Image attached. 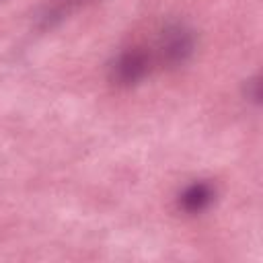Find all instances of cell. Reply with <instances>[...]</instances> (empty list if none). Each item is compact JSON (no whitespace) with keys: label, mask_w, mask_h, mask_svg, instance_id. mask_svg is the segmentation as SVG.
<instances>
[{"label":"cell","mask_w":263,"mask_h":263,"mask_svg":"<svg viewBox=\"0 0 263 263\" xmlns=\"http://www.w3.org/2000/svg\"><path fill=\"white\" fill-rule=\"evenodd\" d=\"M197 51V35L185 21H168L162 25L156 39V58L168 70L187 66Z\"/></svg>","instance_id":"cell-1"},{"label":"cell","mask_w":263,"mask_h":263,"mask_svg":"<svg viewBox=\"0 0 263 263\" xmlns=\"http://www.w3.org/2000/svg\"><path fill=\"white\" fill-rule=\"evenodd\" d=\"M152 70V55L140 47V45H129L119 49L109 66H107V76L109 82L115 84L117 88H134L142 84Z\"/></svg>","instance_id":"cell-2"},{"label":"cell","mask_w":263,"mask_h":263,"mask_svg":"<svg viewBox=\"0 0 263 263\" xmlns=\"http://www.w3.org/2000/svg\"><path fill=\"white\" fill-rule=\"evenodd\" d=\"M216 197L218 189L210 179H193L191 183L181 187V191L175 197V203L183 216L195 218L205 214L216 203Z\"/></svg>","instance_id":"cell-3"},{"label":"cell","mask_w":263,"mask_h":263,"mask_svg":"<svg viewBox=\"0 0 263 263\" xmlns=\"http://www.w3.org/2000/svg\"><path fill=\"white\" fill-rule=\"evenodd\" d=\"M245 97L251 103L259 105V99H261V82H259V76H253V78L247 80V84H245Z\"/></svg>","instance_id":"cell-4"}]
</instances>
